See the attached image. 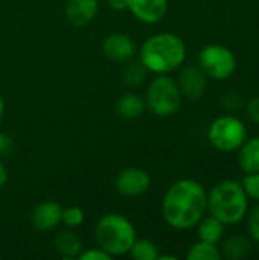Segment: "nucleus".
I'll return each instance as SVG.
<instances>
[{"label": "nucleus", "instance_id": "obj_1", "mask_svg": "<svg viewBox=\"0 0 259 260\" xmlns=\"http://www.w3.org/2000/svg\"><path fill=\"white\" fill-rule=\"evenodd\" d=\"M208 210V193L195 180H180L165 193L162 215L166 224L176 230L195 227Z\"/></svg>", "mask_w": 259, "mask_h": 260}, {"label": "nucleus", "instance_id": "obj_2", "mask_svg": "<svg viewBox=\"0 0 259 260\" xmlns=\"http://www.w3.org/2000/svg\"><path fill=\"white\" fill-rule=\"evenodd\" d=\"M139 58L148 72L166 75L179 69L186 58L185 41L174 34H156L140 46Z\"/></svg>", "mask_w": 259, "mask_h": 260}, {"label": "nucleus", "instance_id": "obj_3", "mask_svg": "<svg viewBox=\"0 0 259 260\" xmlns=\"http://www.w3.org/2000/svg\"><path fill=\"white\" fill-rule=\"evenodd\" d=\"M208 210L224 225H235L244 219L249 210V198L241 183L224 180L208 193Z\"/></svg>", "mask_w": 259, "mask_h": 260}, {"label": "nucleus", "instance_id": "obj_4", "mask_svg": "<svg viewBox=\"0 0 259 260\" xmlns=\"http://www.w3.org/2000/svg\"><path fill=\"white\" fill-rule=\"evenodd\" d=\"M95 239L101 250L110 256L127 254L136 241V229L124 215L108 213L95 227Z\"/></svg>", "mask_w": 259, "mask_h": 260}, {"label": "nucleus", "instance_id": "obj_5", "mask_svg": "<svg viewBox=\"0 0 259 260\" xmlns=\"http://www.w3.org/2000/svg\"><path fill=\"white\" fill-rule=\"evenodd\" d=\"M145 104L151 113L159 117L172 116L182 105V93L177 81L166 75H159L154 78L148 87Z\"/></svg>", "mask_w": 259, "mask_h": 260}, {"label": "nucleus", "instance_id": "obj_6", "mask_svg": "<svg viewBox=\"0 0 259 260\" xmlns=\"http://www.w3.org/2000/svg\"><path fill=\"white\" fill-rule=\"evenodd\" d=\"M247 129L243 120L235 116L217 117L208 131V139L211 145L220 152H232L240 149L246 142Z\"/></svg>", "mask_w": 259, "mask_h": 260}, {"label": "nucleus", "instance_id": "obj_7", "mask_svg": "<svg viewBox=\"0 0 259 260\" xmlns=\"http://www.w3.org/2000/svg\"><path fill=\"white\" fill-rule=\"evenodd\" d=\"M198 64L206 76L217 81H224L235 73L237 56L226 46L208 44L198 53Z\"/></svg>", "mask_w": 259, "mask_h": 260}, {"label": "nucleus", "instance_id": "obj_8", "mask_svg": "<svg viewBox=\"0 0 259 260\" xmlns=\"http://www.w3.org/2000/svg\"><path fill=\"white\" fill-rule=\"evenodd\" d=\"M151 178L147 171L139 168H127L121 171L114 178V189L119 195L136 198L148 192Z\"/></svg>", "mask_w": 259, "mask_h": 260}, {"label": "nucleus", "instance_id": "obj_9", "mask_svg": "<svg viewBox=\"0 0 259 260\" xmlns=\"http://www.w3.org/2000/svg\"><path fill=\"white\" fill-rule=\"evenodd\" d=\"M206 75L200 67L195 66H186L180 70L177 85L180 88L182 96L188 99H200L206 91Z\"/></svg>", "mask_w": 259, "mask_h": 260}, {"label": "nucleus", "instance_id": "obj_10", "mask_svg": "<svg viewBox=\"0 0 259 260\" xmlns=\"http://www.w3.org/2000/svg\"><path fill=\"white\" fill-rule=\"evenodd\" d=\"M102 53L116 62H124L136 55V44L125 34H111L102 41Z\"/></svg>", "mask_w": 259, "mask_h": 260}, {"label": "nucleus", "instance_id": "obj_11", "mask_svg": "<svg viewBox=\"0 0 259 260\" xmlns=\"http://www.w3.org/2000/svg\"><path fill=\"white\" fill-rule=\"evenodd\" d=\"M130 12L147 24L160 21L168 11V0H127Z\"/></svg>", "mask_w": 259, "mask_h": 260}, {"label": "nucleus", "instance_id": "obj_12", "mask_svg": "<svg viewBox=\"0 0 259 260\" xmlns=\"http://www.w3.org/2000/svg\"><path fill=\"white\" fill-rule=\"evenodd\" d=\"M63 218V207L55 201H44L40 203L32 210V225L40 232H49L60 225Z\"/></svg>", "mask_w": 259, "mask_h": 260}, {"label": "nucleus", "instance_id": "obj_13", "mask_svg": "<svg viewBox=\"0 0 259 260\" xmlns=\"http://www.w3.org/2000/svg\"><path fill=\"white\" fill-rule=\"evenodd\" d=\"M98 9V0H67L64 14L72 26L82 27L96 17Z\"/></svg>", "mask_w": 259, "mask_h": 260}, {"label": "nucleus", "instance_id": "obj_14", "mask_svg": "<svg viewBox=\"0 0 259 260\" xmlns=\"http://www.w3.org/2000/svg\"><path fill=\"white\" fill-rule=\"evenodd\" d=\"M53 247H55L56 253L61 254L63 259L66 260H73L82 251V242H81L79 236L70 230H64V232L58 233L53 241Z\"/></svg>", "mask_w": 259, "mask_h": 260}, {"label": "nucleus", "instance_id": "obj_15", "mask_svg": "<svg viewBox=\"0 0 259 260\" xmlns=\"http://www.w3.org/2000/svg\"><path fill=\"white\" fill-rule=\"evenodd\" d=\"M220 253L221 257L229 260L246 259L252 253V242L243 235H234L223 242Z\"/></svg>", "mask_w": 259, "mask_h": 260}, {"label": "nucleus", "instance_id": "obj_16", "mask_svg": "<svg viewBox=\"0 0 259 260\" xmlns=\"http://www.w3.org/2000/svg\"><path fill=\"white\" fill-rule=\"evenodd\" d=\"M238 165L246 174L259 172V137H253L240 146Z\"/></svg>", "mask_w": 259, "mask_h": 260}, {"label": "nucleus", "instance_id": "obj_17", "mask_svg": "<svg viewBox=\"0 0 259 260\" xmlns=\"http://www.w3.org/2000/svg\"><path fill=\"white\" fill-rule=\"evenodd\" d=\"M145 108H147L145 101L134 93L124 94L116 104V111L124 119H137L143 114Z\"/></svg>", "mask_w": 259, "mask_h": 260}, {"label": "nucleus", "instance_id": "obj_18", "mask_svg": "<svg viewBox=\"0 0 259 260\" xmlns=\"http://www.w3.org/2000/svg\"><path fill=\"white\" fill-rule=\"evenodd\" d=\"M197 225H198V238H200V241L211 242V244H217V242L221 241L223 233H224V224L220 222L217 218L209 216L206 219H202Z\"/></svg>", "mask_w": 259, "mask_h": 260}, {"label": "nucleus", "instance_id": "obj_19", "mask_svg": "<svg viewBox=\"0 0 259 260\" xmlns=\"http://www.w3.org/2000/svg\"><path fill=\"white\" fill-rule=\"evenodd\" d=\"M188 260H221V253L220 248L217 247V244H211V242H205L200 241L197 244H194L188 254H186Z\"/></svg>", "mask_w": 259, "mask_h": 260}, {"label": "nucleus", "instance_id": "obj_20", "mask_svg": "<svg viewBox=\"0 0 259 260\" xmlns=\"http://www.w3.org/2000/svg\"><path fill=\"white\" fill-rule=\"evenodd\" d=\"M131 259L136 260H157L159 248L154 242L148 239H136L128 251Z\"/></svg>", "mask_w": 259, "mask_h": 260}, {"label": "nucleus", "instance_id": "obj_21", "mask_svg": "<svg viewBox=\"0 0 259 260\" xmlns=\"http://www.w3.org/2000/svg\"><path fill=\"white\" fill-rule=\"evenodd\" d=\"M145 75H147V69L143 67V64L139 61V62H131L128 64L124 72H122V81L127 84V85H139L143 79H145Z\"/></svg>", "mask_w": 259, "mask_h": 260}, {"label": "nucleus", "instance_id": "obj_22", "mask_svg": "<svg viewBox=\"0 0 259 260\" xmlns=\"http://www.w3.org/2000/svg\"><path fill=\"white\" fill-rule=\"evenodd\" d=\"M241 186L247 195V198H252L255 201H259V172L255 174H246Z\"/></svg>", "mask_w": 259, "mask_h": 260}, {"label": "nucleus", "instance_id": "obj_23", "mask_svg": "<svg viewBox=\"0 0 259 260\" xmlns=\"http://www.w3.org/2000/svg\"><path fill=\"white\" fill-rule=\"evenodd\" d=\"M61 221L67 225V227H79L84 222V212L79 207H67L63 209V218Z\"/></svg>", "mask_w": 259, "mask_h": 260}, {"label": "nucleus", "instance_id": "obj_24", "mask_svg": "<svg viewBox=\"0 0 259 260\" xmlns=\"http://www.w3.org/2000/svg\"><path fill=\"white\" fill-rule=\"evenodd\" d=\"M249 233L252 239L259 244V204H256L249 215Z\"/></svg>", "mask_w": 259, "mask_h": 260}, {"label": "nucleus", "instance_id": "obj_25", "mask_svg": "<svg viewBox=\"0 0 259 260\" xmlns=\"http://www.w3.org/2000/svg\"><path fill=\"white\" fill-rule=\"evenodd\" d=\"M221 104H223V107H224L226 110L235 111V110L241 108V105H243V98H241L238 93H235V91H229V93H226V94L223 96Z\"/></svg>", "mask_w": 259, "mask_h": 260}, {"label": "nucleus", "instance_id": "obj_26", "mask_svg": "<svg viewBox=\"0 0 259 260\" xmlns=\"http://www.w3.org/2000/svg\"><path fill=\"white\" fill-rule=\"evenodd\" d=\"M78 259L79 260H110L111 259V256L98 247V248H90V250H87V251H81V253H79V256H78Z\"/></svg>", "mask_w": 259, "mask_h": 260}, {"label": "nucleus", "instance_id": "obj_27", "mask_svg": "<svg viewBox=\"0 0 259 260\" xmlns=\"http://www.w3.org/2000/svg\"><path fill=\"white\" fill-rule=\"evenodd\" d=\"M247 116H249V119L253 123H258L259 125V96L252 98L247 102Z\"/></svg>", "mask_w": 259, "mask_h": 260}, {"label": "nucleus", "instance_id": "obj_28", "mask_svg": "<svg viewBox=\"0 0 259 260\" xmlns=\"http://www.w3.org/2000/svg\"><path fill=\"white\" fill-rule=\"evenodd\" d=\"M12 151H14V142H12V139L8 134L0 133V157H6Z\"/></svg>", "mask_w": 259, "mask_h": 260}, {"label": "nucleus", "instance_id": "obj_29", "mask_svg": "<svg viewBox=\"0 0 259 260\" xmlns=\"http://www.w3.org/2000/svg\"><path fill=\"white\" fill-rule=\"evenodd\" d=\"M108 5H110V8H113L116 11H121V9L127 8V0H108Z\"/></svg>", "mask_w": 259, "mask_h": 260}, {"label": "nucleus", "instance_id": "obj_30", "mask_svg": "<svg viewBox=\"0 0 259 260\" xmlns=\"http://www.w3.org/2000/svg\"><path fill=\"white\" fill-rule=\"evenodd\" d=\"M6 181H8V171H6L5 165L0 161V189L6 184Z\"/></svg>", "mask_w": 259, "mask_h": 260}, {"label": "nucleus", "instance_id": "obj_31", "mask_svg": "<svg viewBox=\"0 0 259 260\" xmlns=\"http://www.w3.org/2000/svg\"><path fill=\"white\" fill-rule=\"evenodd\" d=\"M3 114H5V101H3V98L0 96V122H2V119H3Z\"/></svg>", "mask_w": 259, "mask_h": 260}, {"label": "nucleus", "instance_id": "obj_32", "mask_svg": "<svg viewBox=\"0 0 259 260\" xmlns=\"http://www.w3.org/2000/svg\"><path fill=\"white\" fill-rule=\"evenodd\" d=\"M159 260H177V257L176 256H160L159 254V257H157Z\"/></svg>", "mask_w": 259, "mask_h": 260}]
</instances>
